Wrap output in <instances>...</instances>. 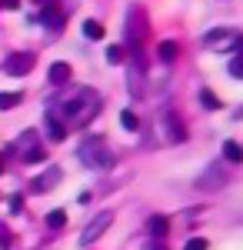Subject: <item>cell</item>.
I'll return each instance as SVG.
<instances>
[{"label": "cell", "mask_w": 243, "mask_h": 250, "mask_svg": "<svg viewBox=\"0 0 243 250\" xmlns=\"http://www.w3.org/2000/svg\"><path fill=\"white\" fill-rule=\"evenodd\" d=\"M167 230H170V220L163 217V213H153L147 220V233L153 237V240H160V237H167Z\"/></svg>", "instance_id": "30bf717a"}, {"label": "cell", "mask_w": 243, "mask_h": 250, "mask_svg": "<svg viewBox=\"0 0 243 250\" xmlns=\"http://www.w3.org/2000/svg\"><path fill=\"white\" fill-rule=\"evenodd\" d=\"M120 124H123L127 130H137V127H140V124H137V114H133V110H123V114H120Z\"/></svg>", "instance_id": "44dd1931"}, {"label": "cell", "mask_w": 243, "mask_h": 250, "mask_svg": "<svg viewBox=\"0 0 243 250\" xmlns=\"http://www.w3.org/2000/svg\"><path fill=\"white\" fill-rule=\"evenodd\" d=\"M63 224H67V213L63 210H50L47 213V227H50V230H60Z\"/></svg>", "instance_id": "2e32d148"}, {"label": "cell", "mask_w": 243, "mask_h": 250, "mask_svg": "<svg viewBox=\"0 0 243 250\" xmlns=\"http://www.w3.org/2000/svg\"><path fill=\"white\" fill-rule=\"evenodd\" d=\"M80 160H83L87 167H94V170H107L113 164V150L107 147L103 137H87V140L80 144Z\"/></svg>", "instance_id": "7a4b0ae2"}, {"label": "cell", "mask_w": 243, "mask_h": 250, "mask_svg": "<svg viewBox=\"0 0 243 250\" xmlns=\"http://www.w3.org/2000/svg\"><path fill=\"white\" fill-rule=\"evenodd\" d=\"M110 224H113V213L110 210H100L94 220L87 224V230L80 233V244H83V247H87V244H97V240L107 233V227H110Z\"/></svg>", "instance_id": "277c9868"}, {"label": "cell", "mask_w": 243, "mask_h": 250, "mask_svg": "<svg viewBox=\"0 0 243 250\" xmlns=\"http://www.w3.org/2000/svg\"><path fill=\"white\" fill-rule=\"evenodd\" d=\"M70 80V63H54L50 67V83H67Z\"/></svg>", "instance_id": "4fadbf2b"}, {"label": "cell", "mask_w": 243, "mask_h": 250, "mask_svg": "<svg viewBox=\"0 0 243 250\" xmlns=\"http://www.w3.org/2000/svg\"><path fill=\"white\" fill-rule=\"evenodd\" d=\"M223 157L230 160V164H240V160H243V147L237 144V140H226V144H223Z\"/></svg>", "instance_id": "5bb4252c"}, {"label": "cell", "mask_w": 243, "mask_h": 250, "mask_svg": "<svg viewBox=\"0 0 243 250\" xmlns=\"http://www.w3.org/2000/svg\"><path fill=\"white\" fill-rule=\"evenodd\" d=\"M60 177H63V170H60V167H47V170H43L37 180L30 184V190H34V193H47V190H54L57 184H60Z\"/></svg>", "instance_id": "8992f818"}, {"label": "cell", "mask_w": 243, "mask_h": 250, "mask_svg": "<svg viewBox=\"0 0 243 250\" xmlns=\"http://www.w3.org/2000/svg\"><path fill=\"white\" fill-rule=\"evenodd\" d=\"M147 250H167V244H160V240H153V244H150Z\"/></svg>", "instance_id": "484cf974"}, {"label": "cell", "mask_w": 243, "mask_h": 250, "mask_svg": "<svg viewBox=\"0 0 243 250\" xmlns=\"http://www.w3.org/2000/svg\"><path fill=\"white\" fill-rule=\"evenodd\" d=\"M0 7H7V10H17L20 0H0Z\"/></svg>", "instance_id": "d4e9b609"}, {"label": "cell", "mask_w": 243, "mask_h": 250, "mask_svg": "<svg viewBox=\"0 0 243 250\" xmlns=\"http://www.w3.org/2000/svg\"><path fill=\"white\" fill-rule=\"evenodd\" d=\"M123 57H127V50H123V47H107V60H110V63H120Z\"/></svg>", "instance_id": "7402d4cb"}, {"label": "cell", "mask_w": 243, "mask_h": 250, "mask_svg": "<svg viewBox=\"0 0 243 250\" xmlns=\"http://www.w3.org/2000/svg\"><path fill=\"white\" fill-rule=\"evenodd\" d=\"M230 74H233L237 80H243V50H240L233 60H230Z\"/></svg>", "instance_id": "ffe728a7"}, {"label": "cell", "mask_w": 243, "mask_h": 250, "mask_svg": "<svg viewBox=\"0 0 243 250\" xmlns=\"http://www.w3.org/2000/svg\"><path fill=\"white\" fill-rule=\"evenodd\" d=\"M197 187H200V190H217V187H223V170L210 167V170H206V177H200V180H197Z\"/></svg>", "instance_id": "8fae6325"}, {"label": "cell", "mask_w": 243, "mask_h": 250, "mask_svg": "<svg viewBox=\"0 0 243 250\" xmlns=\"http://www.w3.org/2000/svg\"><path fill=\"white\" fill-rule=\"evenodd\" d=\"M203 43H210V47H237V43H243V37L237 30H210L203 37Z\"/></svg>", "instance_id": "52a82bcc"}, {"label": "cell", "mask_w": 243, "mask_h": 250, "mask_svg": "<svg viewBox=\"0 0 243 250\" xmlns=\"http://www.w3.org/2000/svg\"><path fill=\"white\" fill-rule=\"evenodd\" d=\"M83 37L103 40V23H97V20H83Z\"/></svg>", "instance_id": "9a60e30c"}, {"label": "cell", "mask_w": 243, "mask_h": 250, "mask_svg": "<svg viewBox=\"0 0 243 250\" xmlns=\"http://www.w3.org/2000/svg\"><path fill=\"white\" fill-rule=\"evenodd\" d=\"M10 210H14V213L23 210V200H20V197H10Z\"/></svg>", "instance_id": "cb8c5ba5"}, {"label": "cell", "mask_w": 243, "mask_h": 250, "mask_svg": "<svg viewBox=\"0 0 243 250\" xmlns=\"http://www.w3.org/2000/svg\"><path fill=\"white\" fill-rule=\"evenodd\" d=\"M30 3H37V7H47V3H54V0H30Z\"/></svg>", "instance_id": "4316f807"}, {"label": "cell", "mask_w": 243, "mask_h": 250, "mask_svg": "<svg viewBox=\"0 0 243 250\" xmlns=\"http://www.w3.org/2000/svg\"><path fill=\"white\" fill-rule=\"evenodd\" d=\"M200 104H203L206 110H217V107H220V100H217V94H213V90H200Z\"/></svg>", "instance_id": "e0dca14e"}, {"label": "cell", "mask_w": 243, "mask_h": 250, "mask_svg": "<svg viewBox=\"0 0 243 250\" xmlns=\"http://www.w3.org/2000/svg\"><path fill=\"white\" fill-rule=\"evenodd\" d=\"M206 247H210V244H206L203 237H190V240H187V247H183V250H206Z\"/></svg>", "instance_id": "603a6c76"}, {"label": "cell", "mask_w": 243, "mask_h": 250, "mask_svg": "<svg viewBox=\"0 0 243 250\" xmlns=\"http://www.w3.org/2000/svg\"><path fill=\"white\" fill-rule=\"evenodd\" d=\"M3 70H7L10 77H23V74H30V70H34V54H27V50L7 54V60H3Z\"/></svg>", "instance_id": "5b68a950"}, {"label": "cell", "mask_w": 243, "mask_h": 250, "mask_svg": "<svg viewBox=\"0 0 243 250\" xmlns=\"http://www.w3.org/2000/svg\"><path fill=\"white\" fill-rule=\"evenodd\" d=\"M47 137H50L54 144H60V140L67 137V127H63V120H60L57 114H50V117H47Z\"/></svg>", "instance_id": "7c38bea8"}, {"label": "cell", "mask_w": 243, "mask_h": 250, "mask_svg": "<svg viewBox=\"0 0 243 250\" xmlns=\"http://www.w3.org/2000/svg\"><path fill=\"white\" fill-rule=\"evenodd\" d=\"M17 150H20V160L23 164H43L47 160V150L40 147V137L34 130H23L17 137Z\"/></svg>", "instance_id": "3957f363"}, {"label": "cell", "mask_w": 243, "mask_h": 250, "mask_svg": "<svg viewBox=\"0 0 243 250\" xmlns=\"http://www.w3.org/2000/svg\"><path fill=\"white\" fill-rule=\"evenodd\" d=\"M0 173H3V157H0Z\"/></svg>", "instance_id": "83f0119b"}, {"label": "cell", "mask_w": 243, "mask_h": 250, "mask_svg": "<svg viewBox=\"0 0 243 250\" xmlns=\"http://www.w3.org/2000/svg\"><path fill=\"white\" fill-rule=\"evenodd\" d=\"M40 23H43V27H54V30H60V27H63V23H67V17H63V14H60V10H57L54 3H47V7H43V10H40Z\"/></svg>", "instance_id": "9c48e42d"}, {"label": "cell", "mask_w": 243, "mask_h": 250, "mask_svg": "<svg viewBox=\"0 0 243 250\" xmlns=\"http://www.w3.org/2000/svg\"><path fill=\"white\" fill-rule=\"evenodd\" d=\"M177 57V43H173V40H163V43H160V60H173Z\"/></svg>", "instance_id": "ac0fdd59"}, {"label": "cell", "mask_w": 243, "mask_h": 250, "mask_svg": "<svg viewBox=\"0 0 243 250\" xmlns=\"http://www.w3.org/2000/svg\"><path fill=\"white\" fill-rule=\"evenodd\" d=\"M163 127H167V137H170V140H177V144H183V140H187V127H183V120L173 114V110H170V114H163Z\"/></svg>", "instance_id": "ba28073f"}, {"label": "cell", "mask_w": 243, "mask_h": 250, "mask_svg": "<svg viewBox=\"0 0 243 250\" xmlns=\"http://www.w3.org/2000/svg\"><path fill=\"white\" fill-rule=\"evenodd\" d=\"M20 97H23V94H0V110H10V107H17Z\"/></svg>", "instance_id": "d6986e66"}, {"label": "cell", "mask_w": 243, "mask_h": 250, "mask_svg": "<svg viewBox=\"0 0 243 250\" xmlns=\"http://www.w3.org/2000/svg\"><path fill=\"white\" fill-rule=\"evenodd\" d=\"M100 114V94L97 90H77L60 104V120L63 124H87Z\"/></svg>", "instance_id": "6da1fadb"}]
</instances>
